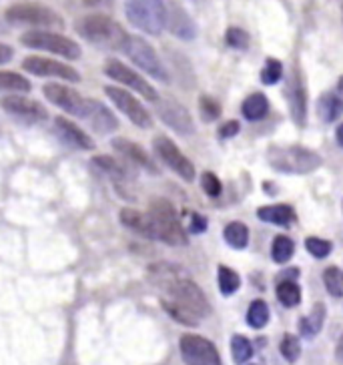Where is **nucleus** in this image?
<instances>
[{"label":"nucleus","mask_w":343,"mask_h":365,"mask_svg":"<svg viewBox=\"0 0 343 365\" xmlns=\"http://www.w3.org/2000/svg\"><path fill=\"white\" fill-rule=\"evenodd\" d=\"M4 31H6V29H4V26H2V24H0V33H4Z\"/></svg>","instance_id":"obj_49"},{"label":"nucleus","mask_w":343,"mask_h":365,"mask_svg":"<svg viewBox=\"0 0 343 365\" xmlns=\"http://www.w3.org/2000/svg\"><path fill=\"white\" fill-rule=\"evenodd\" d=\"M305 247L309 251L313 257L323 259L327 257L333 251L332 241H325V239H319V237H307L305 239Z\"/></svg>","instance_id":"obj_39"},{"label":"nucleus","mask_w":343,"mask_h":365,"mask_svg":"<svg viewBox=\"0 0 343 365\" xmlns=\"http://www.w3.org/2000/svg\"><path fill=\"white\" fill-rule=\"evenodd\" d=\"M75 31L91 44L105 46V48H121L129 36L115 19H111L108 14H103V12L86 14L83 19H78Z\"/></svg>","instance_id":"obj_2"},{"label":"nucleus","mask_w":343,"mask_h":365,"mask_svg":"<svg viewBox=\"0 0 343 365\" xmlns=\"http://www.w3.org/2000/svg\"><path fill=\"white\" fill-rule=\"evenodd\" d=\"M257 217L265 223L287 227L295 221V211L291 209L290 205H267V207H259Z\"/></svg>","instance_id":"obj_24"},{"label":"nucleus","mask_w":343,"mask_h":365,"mask_svg":"<svg viewBox=\"0 0 343 365\" xmlns=\"http://www.w3.org/2000/svg\"><path fill=\"white\" fill-rule=\"evenodd\" d=\"M281 76H283V65L275 58H269L263 66V71H261V83L263 85H277Z\"/></svg>","instance_id":"obj_38"},{"label":"nucleus","mask_w":343,"mask_h":365,"mask_svg":"<svg viewBox=\"0 0 343 365\" xmlns=\"http://www.w3.org/2000/svg\"><path fill=\"white\" fill-rule=\"evenodd\" d=\"M44 97L48 98V103H53L54 107L63 108L65 113L73 117L85 118L88 110V98L81 97V93H76L75 88L58 83H48L43 86Z\"/></svg>","instance_id":"obj_12"},{"label":"nucleus","mask_w":343,"mask_h":365,"mask_svg":"<svg viewBox=\"0 0 343 365\" xmlns=\"http://www.w3.org/2000/svg\"><path fill=\"white\" fill-rule=\"evenodd\" d=\"M342 14H343V0H342Z\"/></svg>","instance_id":"obj_50"},{"label":"nucleus","mask_w":343,"mask_h":365,"mask_svg":"<svg viewBox=\"0 0 343 365\" xmlns=\"http://www.w3.org/2000/svg\"><path fill=\"white\" fill-rule=\"evenodd\" d=\"M159 105H157V113H159V117L161 120L167 125V127H171L175 133H179L183 137H189V135H193L195 133V123L193 117L189 115V110L179 105L177 101H171V98H167V101H157Z\"/></svg>","instance_id":"obj_16"},{"label":"nucleus","mask_w":343,"mask_h":365,"mask_svg":"<svg viewBox=\"0 0 343 365\" xmlns=\"http://www.w3.org/2000/svg\"><path fill=\"white\" fill-rule=\"evenodd\" d=\"M267 163L279 173L305 175L322 167V155L305 147H271L267 150Z\"/></svg>","instance_id":"obj_3"},{"label":"nucleus","mask_w":343,"mask_h":365,"mask_svg":"<svg viewBox=\"0 0 343 365\" xmlns=\"http://www.w3.org/2000/svg\"><path fill=\"white\" fill-rule=\"evenodd\" d=\"M269 322V307L265 301L255 299L249 305V312H247V323L253 327V329H261L265 327Z\"/></svg>","instance_id":"obj_30"},{"label":"nucleus","mask_w":343,"mask_h":365,"mask_svg":"<svg viewBox=\"0 0 343 365\" xmlns=\"http://www.w3.org/2000/svg\"><path fill=\"white\" fill-rule=\"evenodd\" d=\"M207 229V219L199 213H191V225H189V231L191 233H203Z\"/></svg>","instance_id":"obj_43"},{"label":"nucleus","mask_w":343,"mask_h":365,"mask_svg":"<svg viewBox=\"0 0 343 365\" xmlns=\"http://www.w3.org/2000/svg\"><path fill=\"white\" fill-rule=\"evenodd\" d=\"M153 147H155V153L161 157V161L175 171L181 179L185 181H193L195 179V167L193 163L189 161L185 155L181 153V149L173 143L169 137H155L153 140Z\"/></svg>","instance_id":"obj_14"},{"label":"nucleus","mask_w":343,"mask_h":365,"mask_svg":"<svg viewBox=\"0 0 343 365\" xmlns=\"http://www.w3.org/2000/svg\"><path fill=\"white\" fill-rule=\"evenodd\" d=\"M93 165H97L101 171L108 173L111 177H115V179H123V177H127V171H125V167L121 165L118 161H115L113 157H107V155H98L93 159Z\"/></svg>","instance_id":"obj_36"},{"label":"nucleus","mask_w":343,"mask_h":365,"mask_svg":"<svg viewBox=\"0 0 343 365\" xmlns=\"http://www.w3.org/2000/svg\"><path fill=\"white\" fill-rule=\"evenodd\" d=\"M88 9H107L113 4V0H81Z\"/></svg>","instance_id":"obj_46"},{"label":"nucleus","mask_w":343,"mask_h":365,"mask_svg":"<svg viewBox=\"0 0 343 365\" xmlns=\"http://www.w3.org/2000/svg\"><path fill=\"white\" fill-rule=\"evenodd\" d=\"M237 133H239V123H237V120H229V123H225V125L221 127V130H219V135H221L223 139H231V137H235Z\"/></svg>","instance_id":"obj_44"},{"label":"nucleus","mask_w":343,"mask_h":365,"mask_svg":"<svg viewBox=\"0 0 343 365\" xmlns=\"http://www.w3.org/2000/svg\"><path fill=\"white\" fill-rule=\"evenodd\" d=\"M285 95H287V103H290L291 117L300 127H303L305 118H307V91H305L303 78L297 68H293V73L287 78Z\"/></svg>","instance_id":"obj_18"},{"label":"nucleus","mask_w":343,"mask_h":365,"mask_svg":"<svg viewBox=\"0 0 343 365\" xmlns=\"http://www.w3.org/2000/svg\"><path fill=\"white\" fill-rule=\"evenodd\" d=\"M295 253V243L290 237L277 235L273 239V247H271V257L275 263H287Z\"/></svg>","instance_id":"obj_29"},{"label":"nucleus","mask_w":343,"mask_h":365,"mask_svg":"<svg viewBox=\"0 0 343 365\" xmlns=\"http://www.w3.org/2000/svg\"><path fill=\"white\" fill-rule=\"evenodd\" d=\"M323 322H325V305L323 303H315L309 315H305L300 323V331L303 337H315L317 333L322 331Z\"/></svg>","instance_id":"obj_25"},{"label":"nucleus","mask_w":343,"mask_h":365,"mask_svg":"<svg viewBox=\"0 0 343 365\" xmlns=\"http://www.w3.org/2000/svg\"><path fill=\"white\" fill-rule=\"evenodd\" d=\"M113 147H115V150H118L123 157H127L129 161L135 163V165L145 167V169H149L150 173H157V169H155V163L150 161L149 155H147V153L143 150V147H139L137 143L117 137V139H113Z\"/></svg>","instance_id":"obj_23"},{"label":"nucleus","mask_w":343,"mask_h":365,"mask_svg":"<svg viewBox=\"0 0 343 365\" xmlns=\"http://www.w3.org/2000/svg\"><path fill=\"white\" fill-rule=\"evenodd\" d=\"M167 9V19H165V26L181 41H193L197 36V26H195L193 19L189 16V12L183 9L179 2L169 0L165 2Z\"/></svg>","instance_id":"obj_17"},{"label":"nucleus","mask_w":343,"mask_h":365,"mask_svg":"<svg viewBox=\"0 0 343 365\" xmlns=\"http://www.w3.org/2000/svg\"><path fill=\"white\" fill-rule=\"evenodd\" d=\"M201 187H203V191L209 195V197H219L221 191H223L219 177L213 175V173H203V177H201Z\"/></svg>","instance_id":"obj_42"},{"label":"nucleus","mask_w":343,"mask_h":365,"mask_svg":"<svg viewBox=\"0 0 343 365\" xmlns=\"http://www.w3.org/2000/svg\"><path fill=\"white\" fill-rule=\"evenodd\" d=\"M335 355H337V361H342V364H343V335L339 337V344H337Z\"/></svg>","instance_id":"obj_47"},{"label":"nucleus","mask_w":343,"mask_h":365,"mask_svg":"<svg viewBox=\"0 0 343 365\" xmlns=\"http://www.w3.org/2000/svg\"><path fill=\"white\" fill-rule=\"evenodd\" d=\"M199 110H201L203 120L211 123V120L219 118V115H221V105L211 97H201L199 98Z\"/></svg>","instance_id":"obj_41"},{"label":"nucleus","mask_w":343,"mask_h":365,"mask_svg":"<svg viewBox=\"0 0 343 365\" xmlns=\"http://www.w3.org/2000/svg\"><path fill=\"white\" fill-rule=\"evenodd\" d=\"M149 215L157 231V241L169 243V245H185L187 235L183 231L177 211L167 199H155L150 201Z\"/></svg>","instance_id":"obj_6"},{"label":"nucleus","mask_w":343,"mask_h":365,"mask_svg":"<svg viewBox=\"0 0 343 365\" xmlns=\"http://www.w3.org/2000/svg\"><path fill=\"white\" fill-rule=\"evenodd\" d=\"M342 85H343V78H342Z\"/></svg>","instance_id":"obj_51"},{"label":"nucleus","mask_w":343,"mask_h":365,"mask_svg":"<svg viewBox=\"0 0 343 365\" xmlns=\"http://www.w3.org/2000/svg\"><path fill=\"white\" fill-rule=\"evenodd\" d=\"M54 130H56V133L61 135V139L65 140L66 145H71L73 149H81V150L95 149V143H93V139H91V137H88L81 127H76L75 123H71L68 118L65 117L54 118Z\"/></svg>","instance_id":"obj_19"},{"label":"nucleus","mask_w":343,"mask_h":365,"mask_svg":"<svg viewBox=\"0 0 343 365\" xmlns=\"http://www.w3.org/2000/svg\"><path fill=\"white\" fill-rule=\"evenodd\" d=\"M161 303H163V307H165V312L169 313L175 322L183 323V325H197V323L201 322V319H197V317H195L193 313H189L187 309H183V307H179V305H177V303H173V301L163 299Z\"/></svg>","instance_id":"obj_37"},{"label":"nucleus","mask_w":343,"mask_h":365,"mask_svg":"<svg viewBox=\"0 0 343 365\" xmlns=\"http://www.w3.org/2000/svg\"><path fill=\"white\" fill-rule=\"evenodd\" d=\"M269 110V101L265 95L261 93H253L251 97L245 98L243 107H241V113L243 117L249 118V120H261V118L267 115Z\"/></svg>","instance_id":"obj_26"},{"label":"nucleus","mask_w":343,"mask_h":365,"mask_svg":"<svg viewBox=\"0 0 343 365\" xmlns=\"http://www.w3.org/2000/svg\"><path fill=\"white\" fill-rule=\"evenodd\" d=\"M149 273L153 283H157L167 293L165 299L173 301L183 309L193 313L197 319H203L211 313V305L201 287L183 269L169 263H157L150 267Z\"/></svg>","instance_id":"obj_1"},{"label":"nucleus","mask_w":343,"mask_h":365,"mask_svg":"<svg viewBox=\"0 0 343 365\" xmlns=\"http://www.w3.org/2000/svg\"><path fill=\"white\" fill-rule=\"evenodd\" d=\"M231 355H233L235 364H247L251 359V355H253V345L243 335H233V339H231Z\"/></svg>","instance_id":"obj_32"},{"label":"nucleus","mask_w":343,"mask_h":365,"mask_svg":"<svg viewBox=\"0 0 343 365\" xmlns=\"http://www.w3.org/2000/svg\"><path fill=\"white\" fill-rule=\"evenodd\" d=\"M105 93L111 98V103L129 118L133 125H137L139 129H150L153 127V118L147 108L139 103V98L133 93L118 88V86H105Z\"/></svg>","instance_id":"obj_10"},{"label":"nucleus","mask_w":343,"mask_h":365,"mask_svg":"<svg viewBox=\"0 0 343 365\" xmlns=\"http://www.w3.org/2000/svg\"><path fill=\"white\" fill-rule=\"evenodd\" d=\"M0 107L4 108L11 117H16L29 123V125H36L48 118V110L34 98H26L22 95H11L0 101Z\"/></svg>","instance_id":"obj_15"},{"label":"nucleus","mask_w":343,"mask_h":365,"mask_svg":"<svg viewBox=\"0 0 343 365\" xmlns=\"http://www.w3.org/2000/svg\"><path fill=\"white\" fill-rule=\"evenodd\" d=\"M223 237H225V241L231 245V247L245 249L247 243H249V229H247L243 223L233 221V223H229V225L225 227Z\"/></svg>","instance_id":"obj_28"},{"label":"nucleus","mask_w":343,"mask_h":365,"mask_svg":"<svg viewBox=\"0 0 343 365\" xmlns=\"http://www.w3.org/2000/svg\"><path fill=\"white\" fill-rule=\"evenodd\" d=\"M22 68L31 75L43 76V78H63L66 83L81 81V73L75 66L53 61V58H44V56H26L22 61Z\"/></svg>","instance_id":"obj_13"},{"label":"nucleus","mask_w":343,"mask_h":365,"mask_svg":"<svg viewBox=\"0 0 343 365\" xmlns=\"http://www.w3.org/2000/svg\"><path fill=\"white\" fill-rule=\"evenodd\" d=\"M277 299L285 305V307H295L301 301V289L297 283L293 281H281L277 285Z\"/></svg>","instance_id":"obj_31"},{"label":"nucleus","mask_w":343,"mask_h":365,"mask_svg":"<svg viewBox=\"0 0 343 365\" xmlns=\"http://www.w3.org/2000/svg\"><path fill=\"white\" fill-rule=\"evenodd\" d=\"M105 75L113 78L115 83L123 86H129V91L139 93L140 97H145L150 103L159 101V93L155 91V86L145 81V76H140L137 71H133L125 63H121L117 58H111L105 63Z\"/></svg>","instance_id":"obj_9"},{"label":"nucleus","mask_w":343,"mask_h":365,"mask_svg":"<svg viewBox=\"0 0 343 365\" xmlns=\"http://www.w3.org/2000/svg\"><path fill=\"white\" fill-rule=\"evenodd\" d=\"M219 289L223 295H233L237 289H239V285H241V279H239V273L233 271V269L225 267V265H221L219 267Z\"/></svg>","instance_id":"obj_34"},{"label":"nucleus","mask_w":343,"mask_h":365,"mask_svg":"<svg viewBox=\"0 0 343 365\" xmlns=\"http://www.w3.org/2000/svg\"><path fill=\"white\" fill-rule=\"evenodd\" d=\"M279 351H281V355H283L290 364H295L301 355L300 339H297L295 335H291V333H285L283 339H281V344H279Z\"/></svg>","instance_id":"obj_35"},{"label":"nucleus","mask_w":343,"mask_h":365,"mask_svg":"<svg viewBox=\"0 0 343 365\" xmlns=\"http://www.w3.org/2000/svg\"><path fill=\"white\" fill-rule=\"evenodd\" d=\"M85 118L91 123L93 130H97L101 135H108V133L117 130L118 127L115 115L101 101H95V98H88V110H86Z\"/></svg>","instance_id":"obj_20"},{"label":"nucleus","mask_w":343,"mask_h":365,"mask_svg":"<svg viewBox=\"0 0 343 365\" xmlns=\"http://www.w3.org/2000/svg\"><path fill=\"white\" fill-rule=\"evenodd\" d=\"M179 347L187 365H221L217 347L201 335H193V333L183 335Z\"/></svg>","instance_id":"obj_11"},{"label":"nucleus","mask_w":343,"mask_h":365,"mask_svg":"<svg viewBox=\"0 0 343 365\" xmlns=\"http://www.w3.org/2000/svg\"><path fill=\"white\" fill-rule=\"evenodd\" d=\"M33 86L26 76L12 73V71H0V91H11V93H29Z\"/></svg>","instance_id":"obj_27"},{"label":"nucleus","mask_w":343,"mask_h":365,"mask_svg":"<svg viewBox=\"0 0 343 365\" xmlns=\"http://www.w3.org/2000/svg\"><path fill=\"white\" fill-rule=\"evenodd\" d=\"M12 56H14V51H12L9 44L0 43V65H6V63H11Z\"/></svg>","instance_id":"obj_45"},{"label":"nucleus","mask_w":343,"mask_h":365,"mask_svg":"<svg viewBox=\"0 0 343 365\" xmlns=\"http://www.w3.org/2000/svg\"><path fill=\"white\" fill-rule=\"evenodd\" d=\"M317 115L322 117L323 123H333L343 115V85L335 91L323 93L322 98L317 101Z\"/></svg>","instance_id":"obj_22"},{"label":"nucleus","mask_w":343,"mask_h":365,"mask_svg":"<svg viewBox=\"0 0 343 365\" xmlns=\"http://www.w3.org/2000/svg\"><path fill=\"white\" fill-rule=\"evenodd\" d=\"M323 285L333 297L343 295V271L339 267H327L323 271Z\"/></svg>","instance_id":"obj_33"},{"label":"nucleus","mask_w":343,"mask_h":365,"mask_svg":"<svg viewBox=\"0 0 343 365\" xmlns=\"http://www.w3.org/2000/svg\"><path fill=\"white\" fill-rule=\"evenodd\" d=\"M21 43L26 48L34 51H44V53H53L63 56L66 61H76L81 58V44L68 38L65 34L53 33V31H29L21 36Z\"/></svg>","instance_id":"obj_7"},{"label":"nucleus","mask_w":343,"mask_h":365,"mask_svg":"<svg viewBox=\"0 0 343 365\" xmlns=\"http://www.w3.org/2000/svg\"><path fill=\"white\" fill-rule=\"evenodd\" d=\"M125 14L135 29L157 36L165 29L167 9L163 0H125Z\"/></svg>","instance_id":"obj_5"},{"label":"nucleus","mask_w":343,"mask_h":365,"mask_svg":"<svg viewBox=\"0 0 343 365\" xmlns=\"http://www.w3.org/2000/svg\"><path fill=\"white\" fill-rule=\"evenodd\" d=\"M335 137H337V143L343 147V123L337 127V130H335Z\"/></svg>","instance_id":"obj_48"},{"label":"nucleus","mask_w":343,"mask_h":365,"mask_svg":"<svg viewBox=\"0 0 343 365\" xmlns=\"http://www.w3.org/2000/svg\"><path fill=\"white\" fill-rule=\"evenodd\" d=\"M121 51L127 54L130 61L139 66L140 71H145L149 76L157 78V81H163V83L169 81V73H167V68L161 63L159 54H157V51L145 38L129 34L127 41L121 46Z\"/></svg>","instance_id":"obj_8"},{"label":"nucleus","mask_w":343,"mask_h":365,"mask_svg":"<svg viewBox=\"0 0 343 365\" xmlns=\"http://www.w3.org/2000/svg\"><path fill=\"white\" fill-rule=\"evenodd\" d=\"M225 41L231 48L243 51V48L249 46V34H247L243 29H239V26H231V29H227Z\"/></svg>","instance_id":"obj_40"},{"label":"nucleus","mask_w":343,"mask_h":365,"mask_svg":"<svg viewBox=\"0 0 343 365\" xmlns=\"http://www.w3.org/2000/svg\"><path fill=\"white\" fill-rule=\"evenodd\" d=\"M118 217H121V223L127 229H130L133 233L157 241V231H155L150 215H145V213H140L137 209H123Z\"/></svg>","instance_id":"obj_21"},{"label":"nucleus","mask_w":343,"mask_h":365,"mask_svg":"<svg viewBox=\"0 0 343 365\" xmlns=\"http://www.w3.org/2000/svg\"><path fill=\"white\" fill-rule=\"evenodd\" d=\"M4 19L9 24L19 26H36V29H63V16L53 9L44 6L41 2H16L6 9Z\"/></svg>","instance_id":"obj_4"}]
</instances>
